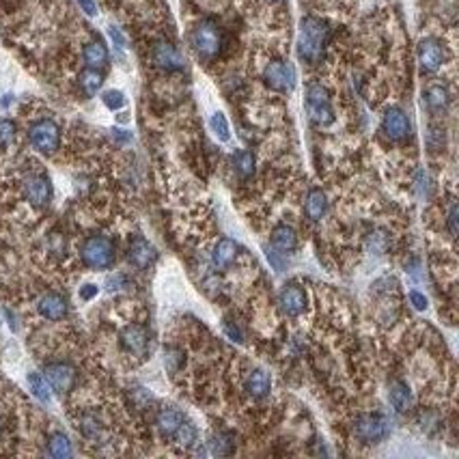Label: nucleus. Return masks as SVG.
Listing matches in <instances>:
<instances>
[{
	"instance_id": "32",
	"label": "nucleus",
	"mask_w": 459,
	"mask_h": 459,
	"mask_svg": "<svg viewBox=\"0 0 459 459\" xmlns=\"http://www.w3.org/2000/svg\"><path fill=\"white\" fill-rule=\"evenodd\" d=\"M418 425H420L422 432L429 434V436L436 434V432L440 429V416H438V412H420Z\"/></svg>"
},
{
	"instance_id": "20",
	"label": "nucleus",
	"mask_w": 459,
	"mask_h": 459,
	"mask_svg": "<svg viewBox=\"0 0 459 459\" xmlns=\"http://www.w3.org/2000/svg\"><path fill=\"white\" fill-rule=\"evenodd\" d=\"M296 244H298V237H296V231L287 225H280L274 229L272 233V246L276 251H280L282 255H287L296 249Z\"/></svg>"
},
{
	"instance_id": "23",
	"label": "nucleus",
	"mask_w": 459,
	"mask_h": 459,
	"mask_svg": "<svg viewBox=\"0 0 459 459\" xmlns=\"http://www.w3.org/2000/svg\"><path fill=\"white\" fill-rule=\"evenodd\" d=\"M272 379L263 369H255L249 377H246V391L253 397H265L270 393Z\"/></svg>"
},
{
	"instance_id": "10",
	"label": "nucleus",
	"mask_w": 459,
	"mask_h": 459,
	"mask_svg": "<svg viewBox=\"0 0 459 459\" xmlns=\"http://www.w3.org/2000/svg\"><path fill=\"white\" fill-rule=\"evenodd\" d=\"M382 130L384 134L391 138V140H405L412 132V125H410V119L405 117V113L401 108H388L384 113V119H382Z\"/></svg>"
},
{
	"instance_id": "39",
	"label": "nucleus",
	"mask_w": 459,
	"mask_h": 459,
	"mask_svg": "<svg viewBox=\"0 0 459 459\" xmlns=\"http://www.w3.org/2000/svg\"><path fill=\"white\" fill-rule=\"evenodd\" d=\"M123 285H125V276L123 274H115V276L106 278V289H108V291H119V289H123Z\"/></svg>"
},
{
	"instance_id": "41",
	"label": "nucleus",
	"mask_w": 459,
	"mask_h": 459,
	"mask_svg": "<svg viewBox=\"0 0 459 459\" xmlns=\"http://www.w3.org/2000/svg\"><path fill=\"white\" fill-rule=\"evenodd\" d=\"M410 302L416 310H425L427 308V298L418 294V291H410Z\"/></svg>"
},
{
	"instance_id": "5",
	"label": "nucleus",
	"mask_w": 459,
	"mask_h": 459,
	"mask_svg": "<svg viewBox=\"0 0 459 459\" xmlns=\"http://www.w3.org/2000/svg\"><path fill=\"white\" fill-rule=\"evenodd\" d=\"M28 138H30V145H32L34 149L42 151V153H46V156H50V153H54V151L58 149V145H61V130H58V125H56L54 121L42 119V121H37V123L30 125Z\"/></svg>"
},
{
	"instance_id": "11",
	"label": "nucleus",
	"mask_w": 459,
	"mask_h": 459,
	"mask_svg": "<svg viewBox=\"0 0 459 459\" xmlns=\"http://www.w3.org/2000/svg\"><path fill=\"white\" fill-rule=\"evenodd\" d=\"M444 63V48L438 39H422L418 44V65L425 74H434Z\"/></svg>"
},
{
	"instance_id": "16",
	"label": "nucleus",
	"mask_w": 459,
	"mask_h": 459,
	"mask_svg": "<svg viewBox=\"0 0 459 459\" xmlns=\"http://www.w3.org/2000/svg\"><path fill=\"white\" fill-rule=\"evenodd\" d=\"M39 313L46 317V320H52V322H58L67 315V300L58 294H46L39 298V304H37Z\"/></svg>"
},
{
	"instance_id": "30",
	"label": "nucleus",
	"mask_w": 459,
	"mask_h": 459,
	"mask_svg": "<svg viewBox=\"0 0 459 459\" xmlns=\"http://www.w3.org/2000/svg\"><path fill=\"white\" fill-rule=\"evenodd\" d=\"M209 127H211V132H214V134L222 140V143H227V140L231 138L229 121H227V117H225L222 113L211 115V119H209Z\"/></svg>"
},
{
	"instance_id": "38",
	"label": "nucleus",
	"mask_w": 459,
	"mask_h": 459,
	"mask_svg": "<svg viewBox=\"0 0 459 459\" xmlns=\"http://www.w3.org/2000/svg\"><path fill=\"white\" fill-rule=\"evenodd\" d=\"M369 246H371V251H375L377 255H382V253L386 251V246H388V237L382 235V233H375V235H371Z\"/></svg>"
},
{
	"instance_id": "22",
	"label": "nucleus",
	"mask_w": 459,
	"mask_h": 459,
	"mask_svg": "<svg viewBox=\"0 0 459 459\" xmlns=\"http://www.w3.org/2000/svg\"><path fill=\"white\" fill-rule=\"evenodd\" d=\"M306 216L310 220H322L326 216V211H328V199L322 190H310L308 196H306Z\"/></svg>"
},
{
	"instance_id": "40",
	"label": "nucleus",
	"mask_w": 459,
	"mask_h": 459,
	"mask_svg": "<svg viewBox=\"0 0 459 459\" xmlns=\"http://www.w3.org/2000/svg\"><path fill=\"white\" fill-rule=\"evenodd\" d=\"M108 34H111L113 44H115L119 50H123V48H125V37H123V32H121L117 26H108Z\"/></svg>"
},
{
	"instance_id": "44",
	"label": "nucleus",
	"mask_w": 459,
	"mask_h": 459,
	"mask_svg": "<svg viewBox=\"0 0 459 459\" xmlns=\"http://www.w3.org/2000/svg\"><path fill=\"white\" fill-rule=\"evenodd\" d=\"M78 5H80V9H82L89 18H95V15H97V5H95V0H78Z\"/></svg>"
},
{
	"instance_id": "25",
	"label": "nucleus",
	"mask_w": 459,
	"mask_h": 459,
	"mask_svg": "<svg viewBox=\"0 0 459 459\" xmlns=\"http://www.w3.org/2000/svg\"><path fill=\"white\" fill-rule=\"evenodd\" d=\"M231 162H233V168H235V172L239 175L241 180H249V177H253V175H255V156L251 151H237V153H233Z\"/></svg>"
},
{
	"instance_id": "6",
	"label": "nucleus",
	"mask_w": 459,
	"mask_h": 459,
	"mask_svg": "<svg viewBox=\"0 0 459 459\" xmlns=\"http://www.w3.org/2000/svg\"><path fill=\"white\" fill-rule=\"evenodd\" d=\"M263 80L270 89L280 91V93H289L296 87V69L291 63L274 58L265 65L263 69Z\"/></svg>"
},
{
	"instance_id": "34",
	"label": "nucleus",
	"mask_w": 459,
	"mask_h": 459,
	"mask_svg": "<svg viewBox=\"0 0 459 459\" xmlns=\"http://www.w3.org/2000/svg\"><path fill=\"white\" fill-rule=\"evenodd\" d=\"M101 101L106 103V108H111V111H119V108H123L125 106V95L121 93V91H106L103 95H101Z\"/></svg>"
},
{
	"instance_id": "35",
	"label": "nucleus",
	"mask_w": 459,
	"mask_h": 459,
	"mask_svg": "<svg viewBox=\"0 0 459 459\" xmlns=\"http://www.w3.org/2000/svg\"><path fill=\"white\" fill-rule=\"evenodd\" d=\"M15 138V123L9 119H0V147H9Z\"/></svg>"
},
{
	"instance_id": "33",
	"label": "nucleus",
	"mask_w": 459,
	"mask_h": 459,
	"mask_svg": "<svg viewBox=\"0 0 459 459\" xmlns=\"http://www.w3.org/2000/svg\"><path fill=\"white\" fill-rule=\"evenodd\" d=\"M184 365V354L180 349H166L164 351V367L170 371V373H177L180 371V367Z\"/></svg>"
},
{
	"instance_id": "4",
	"label": "nucleus",
	"mask_w": 459,
	"mask_h": 459,
	"mask_svg": "<svg viewBox=\"0 0 459 459\" xmlns=\"http://www.w3.org/2000/svg\"><path fill=\"white\" fill-rule=\"evenodd\" d=\"M306 111L308 117L315 125H330L334 121V113H332V103H330V95L322 84H310L306 91Z\"/></svg>"
},
{
	"instance_id": "31",
	"label": "nucleus",
	"mask_w": 459,
	"mask_h": 459,
	"mask_svg": "<svg viewBox=\"0 0 459 459\" xmlns=\"http://www.w3.org/2000/svg\"><path fill=\"white\" fill-rule=\"evenodd\" d=\"M175 440H177V444L180 446H192L194 442H196V429L190 425V422H182L180 425V429L175 432V436H172Z\"/></svg>"
},
{
	"instance_id": "26",
	"label": "nucleus",
	"mask_w": 459,
	"mask_h": 459,
	"mask_svg": "<svg viewBox=\"0 0 459 459\" xmlns=\"http://www.w3.org/2000/svg\"><path fill=\"white\" fill-rule=\"evenodd\" d=\"M209 451L214 453V455H218V457H227V455H231L233 453V446H235V438L231 436V434H227V432H218V434H214L209 438Z\"/></svg>"
},
{
	"instance_id": "12",
	"label": "nucleus",
	"mask_w": 459,
	"mask_h": 459,
	"mask_svg": "<svg viewBox=\"0 0 459 459\" xmlns=\"http://www.w3.org/2000/svg\"><path fill=\"white\" fill-rule=\"evenodd\" d=\"M24 194L32 205L44 207L52 199V184L46 175H28L24 180Z\"/></svg>"
},
{
	"instance_id": "7",
	"label": "nucleus",
	"mask_w": 459,
	"mask_h": 459,
	"mask_svg": "<svg viewBox=\"0 0 459 459\" xmlns=\"http://www.w3.org/2000/svg\"><path fill=\"white\" fill-rule=\"evenodd\" d=\"M354 434L365 444H377L388 436V420L382 414H363L356 418Z\"/></svg>"
},
{
	"instance_id": "13",
	"label": "nucleus",
	"mask_w": 459,
	"mask_h": 459,
	"mask_svg": "<svg viewBox=\"0 0 459 459\" xmlns=\"http://www.w3.org/2000/svg\"><path fill=\"white\" fill-rule=\"evenodd\" d=\"M121 345L132 356H145L147 354V345H149V334H147V330L143 326L132 324V326L123 328Z\"/></svg>"
},
{
	"instance_id": "28",
	"label": "nucleus",
	"mask_w": 459,
	"mask_h": 459,
	"mask_svg": "<svg viewBox=\"0 0 459 459\" xmlns=\"http://www.w3.org/2000/svg\"><path fill=\"white\" fill-rule=\"evenodd\" d=\"M28 386H30L32 395L42 403H50L52 395H50V384L46 382V377H42L39 373H28Z\"/></svg>"
},
{
	"instance_id": "37",
	"label": "nucleus",
	"mask_w": 459,
	"mask_h": 459,
	"mask_svg": "<svg viewBox=\"0 0 459 459\" xmlns=\"http://www.w3.org/2000/svg\"><path fill=\"white\" fill-rule=\"evenodd\" d=\"M416 188H418V194L420 196H427L429 194V188H432V180L425 170H418L416 175Z\"/></svg>"
},
{
	"instance_id": "36",
	"label": "nucleus",
	"mask_w": 459,
	"mask_h": 459,
	"mask_svg": "<svg viewBox=\"0 0 459 459\" xmlns=\"http://www.w3.org/2000/svg\"><path fill=\"white\" fill-rule=\"evenodd\" d=\"M80 432H82L87 438H97L99 432H101L99 420H97L95 416H91V414L82 416V420H80Z\"/></svg>"
},
{
	"instance_id": "3",
	"label": "nucleus",
	"mask_w": 459,
	"mask_h": 459,
	"mask_svg": "<svg viewBox=\"0 0 459 459\" xmlns=\"http://www.w3.org/2000/svg\"><path fill=\"white\" fill-rule=\"evenodd\" d=\"M82 261L91 270H106L115 263V244L106 235H91L82 244Z\"/></svg>"
},
{
	"instance_id": "17",
	"label": "nucleus",
	"mask_w": 459,
	"mask_h": 459,
	"mask_svg": "<svg viewBox=\"0 0 459 459\" xmlns=\"http://www.w3.org/2000/svg\"><path fill=\"white\" fill-rule=\"evenodd\" d=\"M184 422V416L180 410L175 408H162L156 416V425H158V432L164 436V438H172L175 432L180 429V425Z\"/></svg>"
},
{
	"instance_id": "24",
	"label": "nucleus",
	"mask_w": 459,
	"mask_h": 459,
	"mask_svg": "<svg viewBox=\"0 0 459 459\" xmlns=\"http://www.w3.org/2000/svg\"><path fill=\"white\" fill-rule=\"evenodd\" d=\"M84 63L91 69H103L108 65V50H106V46L99 39L84 46Z\"/></svg>"
},
{
	"instance_id": "45",
	"label": "nucleus",
	"mask_w": 459,
	"mask_h": 459,
	"mask_svg": "<svg viewBox=\"0 0 459 459\" xmlns=\"http://www.w3.org/2000/svg\"><path fill=\"white\" fill-rule=\"evenodd\" d=\"M95 294H97V287H95V285H84V287L80 289V298H82V300H91Z\"/></svg>"
},
{
	"instance_id": "47",
	"label": "nucleus",
	"mask_w": 459,
	"mask_h": 459,
	"mask_svg": "<svg viewBox=\"0 0 459 459\" xmlns=\"http://www.w3.org/2000/svg\"><path fill=\"white\" fill-rule=\"evenodd\" d=\"M9 101H11V95H5V99L0 101V106H3V108H7V106H9Z\"/></svg>"
},
{
	"instance_id": "1",
	"label": "nucleus",
	"mask_w": 459,
	"mask_h": 459,
	"mask_svg": "<svg viewBox=\"0 0 459 459\" xmlns=\"http://www.w3.org/2000/svg\"><path fill=\"white\" fill-rule=\"evenodd\" d=\"M330 42V26L326 20L320 18H304L300 22V37H298V54L306 63H317Z\"/></svg>"
},
{
	"instance_id": "14",
	"label": "nucleus",
	"mask_w": 459,
	"mask_h": 459,
	"mask_svg": "<svg viewBox=\"0 0 459 459\" xmlns=\"http://www.w3.org/2000/svg\"><path fill=\"white\" fill-rule=\"evenodd\" d=\"M127 259L134 268L138 270H147L153 261H156V249L145 239L136 235L130 244V253H127Z\"/></svg>"
},
{
	"instance_id": "29",
	"label": "nucleus",
	"mask_w": 459,
	"mask_h": 459,
	"mask_svg": "<svg viewBox=\"0 0 459 459\" xmlns=\"http://www.w3.org/2000/svg\"><path fill=\"white\" fill-rule=\"evenodd\" d=\"M48 453L56 459H65V457H72V442H69L67 436L63 434H54L48 442Z\"/></svg>"
},
{
	"instance_id": "2",
	"label": "nucleus",
	"mask_w": 459,
	"mask_h": 459,
	"mask_svg": "<svg viewBox=\"0 0 459 459\" xmlns=\"http://www.w3.org/2000/svg\"><path fill=\"white\" fill-rule=\"evenodd\" d=\"M190 44L201 61H214L222 52V30L216 22L203 20L194 26L190 34Z\"/></svg>"
},
{
	"instance_id": "43",
	"label": "nucleus",
	"mask_w": 459,
	"mask_h": 459,
	"mask_svg": "<svg viewBox=\"0 0 459 459\" xmlns=\"http://www.w3.org/2000/svg\"><path fill=\"white\" fill-rule=\"evenodd\" d=\"M457 218H459V211H457V205L453 203L451 211H448V231H451L453 237L457 235Z\"/></svg>"
},
{
	"instance_id": "8",
	"label": "nucleus",
	"mask_w": 459,
	"mask_h": 459,
	"mask_svg": "<svg viewBox=\"0 0 459 459\" xmlns=\"http://www.w3.org/2000/svg\"><path fill=\"white\" fill-rule=\"evenodd\" d=\"M151 58H153V65L162 69V72H182L186 67L182 52L168 42H158L151 50Z\"/></svg>"
},
{
	"instance_id": "19",
	"label": "nucleus",
	"mask_w": 459,
	"mask_h": 459,
	"mask_svg": "<svg viewBox=\"0 0 459 459\" xmlns=\"http://www.w3.org/2000/svg\"><path fill=\"white\" fill-rule=\"evenodd\" d=\"M425 103H427V108L438 115V113H444L448 108V103H451V95H448V89L442 87V84H434L425 91Z\"/></svg>"
},
{
	"instance_id": "18",
	"label": "nucleus",
	"mask_w": 459,
	"mask_h": 459,
	"mask_svg": "<svg viewBox=\"0 0 459 459\" xmlns=\"http://www.w3.org/2000/svg\"><path fill=\"white\" fill-rule=\"evenodd\" d=\"M237 257V244L233 239H220L216 244L214 253H211V263L216 270H227Z\"/></svg>"
},
{
	"instance_id": "9",
	"label": "nucleus",
	"mask_w": 459,
	"mask_h": 459,
	"mask_svg": "<svg viewBox=\"0 0 459 459\" xmlns=\"http://www.w3.org/2000/svg\"><path fill=\"white\" fill-rule=\"evenodd\" d=\"M46 379L52 391H56L58 395H65L72 391L76 384V369L67 363H52L46 367Z\"/></svg>"
},
{
	"instance_id": "27",
	"label": "nucleus",
	"mask_w": 459,
	"mask_h": 459,
	"mask_svg": "<svg viewBox=\"0 0 459 459\" xmlns=\"http://www.w3.org/2000/svg\"><path fill=\"white\" fill-rule=\"evenodd\" d=\"M80 89L87 93V95H95L99 89H101V82H103V76L99 69H84V72L80 74Z\"/></svg>"
},
{
	"instance_id": "15",
	"label": "nucleus",
	"mask_w": 459,
	"mask_h": 459,
	"mask_svg": "<svg viewBox=\"0 0 459 459\" xmlns=\"http://www.w3.org/2000/svg\"><path fill=\"white\" fill-rule=\"evenodd\" d=\"M278 304H280V310L285 313V315L296 317V315H300L306 308V296H304V291L298 285H289V287H285V289L280 291Z\"/></svg>"
},
{
	"instance_id": "21",
	"label": "nucleus",
	"mask_w": 459,
	"mask_h": 459,
	"mask_svg": "<svg viewBox=\"0 0 459 459\" xmlns=\"http://www.w3.org/2000/svg\"><path fill=\"white\" fill-rule=\"evenodd\" d=\"M388 397H391V403L397 412H408L412 405V391L410 386L401 379H395L391 384V391H388Z\"/></svg>"
},
{
	"instance_id": "42",
	"label": "nucleus",
	"mask_w": 459,
	"mask_h": 459,
	"mask_svg": "<svg viewBox=\"0 0 459 459\" xmlns=\"http://www.w3.org/2000/svg\"><path fill=\"white\" fill-rule=\"evenodd\" d=\"M225 332H227V337L231 339V341H235V343H241L244 341V337H241V332H239V328L237 326H233V322H225Z\"/></svg>"
},
{
	"instance_id": "46",
	"label": "nucleus",
	"mask_w": 459,
	"mask_h": 459,
	"mask_svg": "<svg viewBox=\"0 0 459 459\" xmlns=\"http://www.w3.org/2000/svg\"><path fill=\"white\" fill-rule=\"evenodd\" d=\"M113 136L119 140V143H130V140H132V134L123 132V130H113Z\"/></svg>"
}]
</instances>
